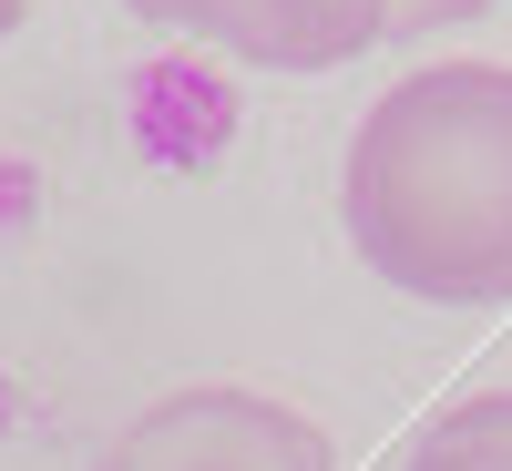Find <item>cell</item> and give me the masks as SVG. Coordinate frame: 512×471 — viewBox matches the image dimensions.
<instances>
[{
  "label": "cell",
  "instance_id": "6",
  "mask_svg": "<svg viewBox=\"0 0 512 471\" xmlns=\"http://www.w3.org/2000/svg\"><path fill=\"white\" fill-rule=\"evenodd\" d=\"M21 11H31V0H0V41H11V31H21Z\"/></svg>",
  "mask_w": 512,
  "mask_h": 471
},
{
  "label": "cell",
  "instance_id": "5",
  "mask_svg": "<svg viewBox=\"0 0 512 471\" xmlns=\"http://www.w3.org/2000/svg\"><path fill=\"white\" fill-rule=\"evenodd\" d=\"M492 0H390V31L420 41V31H451V21H482Z\"/></svg>",
  "mask_w": 512,
  "mask_h": 471
},
{
  "label": "cell",
  "instance_id": "1",
  "mask_svg": "<svg viewBox=\"0 0 512 471\" xmlns=\"http://www.w3.org/2000/svg\"><path fill=\"white\" fill-rule=\"evenodd\" d=\"M338 216L400 297H512V62H420L359 113Z\"/></svg>",
  "mask_w": 512,
  "mask_h": 471
},
{
  "label": "cell",
  "instance_id": "2",
  "mask_svg": "<svg viewBox=\"0 0 512 471\" xmlns=\"http://www.w3.org/2000/svg\"><path fill=\"white\" fill-rule=\"evenodd\" d=\"M93 471H338V441L277 390L195 379V390H164L154 410H134Z\"/></svg>",
  "mask_w": 512,
  "mask_h": 471
},
{
  "label": "cell",
  "instance_id": "3",
  "mask_svg": "<svg viewBox=\"0 0 512 471\" xmlns=\"http://www.w3.org/2000/svg\"><path fill=\"white\" fill-rule=\"evenodd\" d=\"M123 11L256 72H338L390 41V0H123Z\"/></svg>",
  "mask_w": 512,
  "mask_h": 471
},
{
  "label": "cell",
  "instance_id": "4",
  "mask_svg": "<svg viewBox=\"0 0 512 471\" xmlns=\"http://www.w3.org/2000/svg\"><path fill=\"white\" fill-rule=\"evenodd\" d=\"M400 471H512V390H472L431 410Z\"/></svg>",
  "mask_w": 512,
  "mask_h": 471
}]
</instances>
